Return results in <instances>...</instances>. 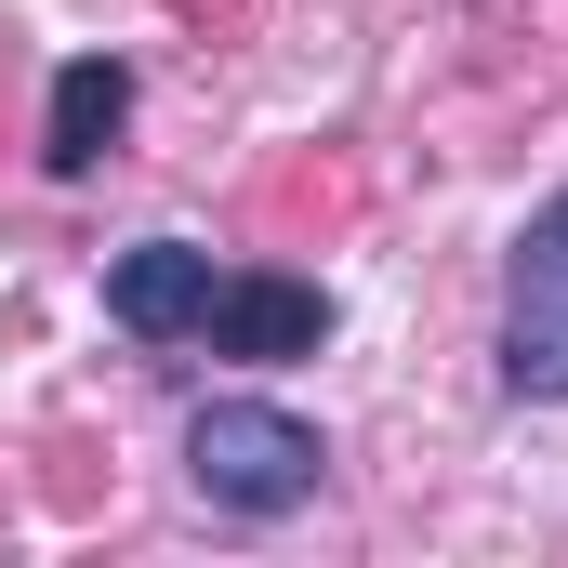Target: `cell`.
<instances>
[{
    "instance_id": "7a4b0ae2",
    "label": "cell",
    "mask_w": 568,
    "mask_h": 568,
    "mask_svg": "<svg viewBox=\"0 0 568 568\" xmlns=\"http://www.w3.org/2000/svg\"><path fill=\"white\" fill-rule=\"evenodd\" d=\"M503 384L516 397H568V185L529 212V239L503 265Z\"/></svg>"
},
{
    "instance_id": "3957f363",
    "label": "cell",
    "mask_w": 568,
    "mask_h": 568,
    "mask_svg": "<svg viewBox=\"0 0 568 568\" xmlns=\"http://www.w3.org/2000/svg\"><path fill=\"white\" fill-rule=\"evenodd\" d=\"M199 331H212V357L291 371V357L331 344V291H317V278H265V265H252V278H212V317H199Z\"/></svg>"
},
{
    "instance_id": "5b68a950",
    "label": "cell",
    "mask_w": 568,
    "mask_h": 568,
    "mask_svg": "<svg viewBox=\"0 0 568 568\" xmlns=\"http://www.w3.org/2000/svg\"><path fill=\"white\" fill-rule=\"evenodd\" d=\"M120 120H133V67H120V53H80V67H53V120H40V159L80 185V172L120 145Z\"/></svg>"
},
{
    "instance_id": "6da1fadb",
    "label": "cell",
    "mask_w": 568,
    "mask_h": 568,
    "mask_svg": "<svg viewBox=\"0 0 568 568\" xmlns=\"http://www.w3.org/2000/svg\"><path fill=\"white\" fill-rule=\"evenodd\" d=\"M185 476H199L212 516H304L317 476H331V449H317V424H291L265 397H212L185 424Z\"/></svg>"
},
{
    "instance_id": "277c9868",
    "label": "cell",
    "mask_w": 568,
    "mask_h": 568,
    "mask_svg": "<svg viewBox=\"0 0 568 568\" xmlns=\"http://www.w3.org/2000/svg\"><path fill=\"white\" fill-rule=\"evenodd\" d=\"M106 317H120L133 344H185V331L212 317V252H199V239H133V252L106 265Z\"/></svg>"
}]
</instances>
